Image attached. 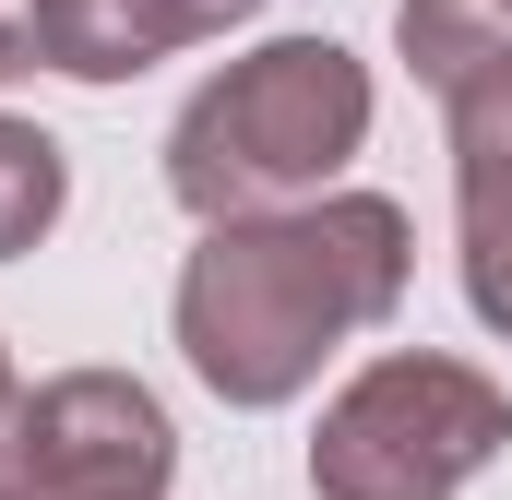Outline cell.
I'll use <instances>...</instances> for the list:
<instances>
[{
  "label": "cell",
  "instance_id": "obj_1",
  "mask_svg": "<svg viewBox=\"0 0 512 500\" xmlns=\"http://www.w3.org/2000/svg\"><path fill=\"white\" fill-rule=\"evenodd\" d=\"M417 286V227L393 191H310L227 215L179 262V358L215 405H298L334 346L382 334Z\"/></svg>",
  "mask_w": 512,
  "mask_h": 500
},
{
  "label": "cell",
  "instance_id": "obj_2",
  "mask_svg": "<svg viewBox=\"0 0 512 500\" xmlns=\"http://www.w3.org/2000/svg\"><path fill=\"white\" fill-rule=\"evenodd\" d=\"M370 60L334 36H274L251 60H227L215 84H191V108L167 120V191L179 215L227 227V215H274L346 179V155L370 143Z\"/></svg>",
  "mask_w": 512,
  "mask_h": 500
},
{
  "label": "cell",
  "instance_id": "obj_3",
  "mask_svg": "<svg viewBox=\"0 0 512 500\" xmlns=\"http://www.w3.org/2000/svg\"><path fill=\"white\" fill-rule=\"evenodd\" d=\"M512 453V393L465 358L393 346L346 381L310 429V489L322 500H465Z\"/></svg>",
  "mask_w": 512,
  "mask_h": 500
},
{
  "label": "cell",
  "instance_id": "obj_4",
  "mask_svg": "<svg viewBox=\"0 0 512 500\" xmlns=\"http://www.w3.org/2000/svg\"><path fill=\"white\" fill-rule=\"evenodd\" d=\"M179 429L131 370H60L12 405L0 500H167Z\"/></svg>",
  "mask_w": 512,
  "mask_h": 500
},
{
  "label": "cell",
  "instance_id": "obj_5",
  "mask_svg": "<svg viewBox=\"0 0 512 500\" xmlns=\"http://www.w3.org/2000/svg\"><path fill=\"white\" fill-rule=\"evenodd\" d=\"M262 0H48V72L72 84H131L227 24H251Z\"/></svg>",
  "mask_w": 512,
  "mask_h": 500
},
{
  "label": "cell",
  "instance_id": "obj_6",
  "mask_svg": "<svg viewBox=\"0 0 512 500\" xmlns=\"http://www.w3.org/2000/svg\"><path fill=\"white\" fill-rule=\"evenodd\" d=\"M453 262H465L477 322L512 346V167L501 155H453Z\"/></svg>",
  "mask_w": 512,
  "mask_h": 500
},
{
  "label": "cell",
  "instance_id": "obj_7",
  "mask_svg": "<svg viewBox=\"0 0 512 500\" xmlns=\"http://www.w3.org/2000/svg\"><path fill=\"white\" fill-rule=\"evenodd\" d=\"M393 48H405V72H417L429 96H453L477 60L512 48V0H405V12H393Z\"/></svg>",
  "mask_w": 512,
  "mask_h": 500
},
{
  "label": "cell",
  "instance_id": "obj_8",
  "mask_svg": "<svg viewBox=\"0 0 512 500\" xmlns=\"http://www.w3.org/2000/svg\"><path fill=\"white\" fill-rule=\"evenodd\" d=\"M60 203H72V155H60L36 120H0V262L48 239Z\"/></svg>",
  "mask_w": 512,
  "mask_h": 500
},
{
  "label": "cell",
  "instance_id": "obj_9",
  "mask_svg": "<svg viewBox=\"0 0 512 500\" xmlns=\"http://www.w3.org/2000/svg\"><path fill=\"white\" fill-rule=\"evenodd\" d=\"M48 72V0H0V84Z\"/></svg>",
  "mask_w": 512,
  "mask_h": 500
},
{
  "label": "cell",
  "instance_id": "obj_10",
  "mask_svg": "<svg viewBox=\"0 0 512 500\" xmlns=\"http://www.w3.org/2000/svg\"><path fill=\"white\" fill-rule=\"evenodd\" d=\"M12 405H24V381H12V346H0V441H12Z\"/></svg>",
  "mask_w": 512,
  "mask_h": 500
}]
</instances>
